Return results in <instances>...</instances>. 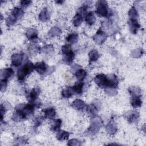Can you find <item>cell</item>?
<instances>
[{
  "instance_id": "6",
  "label": "cell",
  "mask_w": 146,
  "mask_h": 146,
  "mask_svg": "<svg viewBox=\"0 0 146 146\" xmlns=\"http://www.w3.org/2000/svg\"><path fill=\"white\" fill-rule=\"evenodd\" d=\"M95 82L100 87H106L107 86V77L104 74H99L95 78Z\"/></svg>"
},
{
  "instance_id": "23",
  "label": "cell",
  "mask_w": 146,
  "mask_h": 146,
  "mask_svg": "<svg viewBox=\"0 0 146 146\" xmlns=\"http://www.w3.org/2000/svg\"><path fill=\"white\" fill-rule=\"evenodd\" d=\"M39 19L42 22H46L49 19V14L46 8L43 9L39 14Z\"/></svg>"
},
{
  "instance_id": "19",
  "label": "cell",
  "mask_w": 146,
  "mask_h": 146,
  "mask_svg": "<svg viewBox=\"0 0 146 146\" xmlns=\"http://www.w3.org/2000/svg\"><path fill=\"white\" fill-rule=\"evenodd\" d=\"M141 96H132L131 99V104L134 108H137L141 105L142 102L140 99Z\"/></svg>"
},
{
  "instance_id": "8",
  "label": "cell",
  "mask_w": 146,
  "mask_h": 146,
  "mask_svg": "<svg viewBox=\"0 0 146 146\" xmlns=\"http://www.w3.org/2000/svg\"><path fill=\"white\" fill-rule=\"evenodd\" d=\"M34 68L36 72L40 75H43L44 74H45L48 70L47 66L44 62L36 63L34 65Z\"/></svg>"
},
{
  "instance_id": "2",
  "label": "cell",
  "mask_w": 146,
  "mask_h": 146,
  "mask_svg": "<svg viewBox=\"0 0 146 146\" xmlns=\"http://www.w3.org/2000/svg\"><path fill=\"white\" fill-rule=\"evenodd\" d=\"M96 13L101 17L109 15V10L106 1H99L96 4Z\"/></svg>"
},
{
  "instance_id": "26",
  "label": "cell",
  "mask_w": 146,
  "mask_h": 146,
  "mask_svg": "<svg viewBox=\"0 0 146 146\" xmlns=\"http://www.w3.org/2000/svg\"><path fill=\"white\" fill-rule=\"evenodd\" d=\"M61 33V30L57 27H54L48 31V35L50 37H55L59 36Z\"/></svg>"
},
{
  "instance_id": "12",
  "label": "cell",
  "mask_w": 146,
  "mask_h": 146,
  "mask_svg": "<svg viewBox=\"0 0 146 146\" xmlns=\"http://www.w3.org/2000/svg\"><path fill=\"white\" fill-rule=\"evenodd\" d=\"M63 60L64 61V62L67 64H70L75 57V54L74 52L71 50V51L67 52L66 54H63Z\"/></svg>"
},
{
  "instance_id": "25",
  "label": "cell",
  "mask_w": 146,
  "mask_h": 146,
  "mask_svg": "<svg viewBox=\"0 0 146 146\" xmlns=\"http://www.w3.org/2000/svg\"><path fill=\"white\" fill-rule=\"evenodd\" d=\"M82 21H83V17L80 14L77 13L73 18L72 23L75 27H78L81 24Z\"/></svg>"
},
{
  "instance_id": "14",
  "label": "cell",
  "mask_w": 146,
  "mask_h": 146,
  "mask_svg": "<svg viewBox=\"0 0 146 146\" xmlns=\"http://www.w3.org/2000/svg\"><path fill=\"white\" fill-rule=\"evenodd\" d=\"M43 112L44 113V117L48 119H53L56 115L55 109L51 107L44 109L43 110Z\"/></svg>"
},
{
  "instance_id": "42",
  "label": "cell",
  "mask_w": 146,
  "mask_h": 146,
  "mask_svg": "<svg viewBox=\"0 0 146 146\" xmlns=\"http://www.w3.org/2000/svg\"><path fill=\"white\" fill-rule=\"evenodd\" d=\"M58 2V3H62L63 1H58V2Z\"/></svg>"
},
{
  "instance_id": "30",
  "label": "cell",
  "mask_w": 146,
  "mask_h": 146,
  "mask_svg": "<svg viewBox=\"0 0 146 146\" xmlns=\"http://www.w3.org/2000/svg\"><path fill=\"white\" fill-rule=\"evenodd\" d=\"M99 54L96 50H92L89 53V58L91 62H95L99 58Z\"/></svg>"
},
{
  "instance_id": "32",
  "label": "cell",
  "mask_w": 146,
  "mask_h": 146,
  "mask_svg": "<svg viewBox=\"0 0 146 146\" xmlns=\"http://www.w3.org/2000/svg\"><path fill=\"white\" fill-rule=\"evenodd\" d=\"M86 111L91 116H94L97 112L96 106L94 104H90L87 106Z\"/></svg>"
},
{
  "instance_id": "31",
  "label": "cell",
  "mask_w": 146,
  "mask_h": 146,
  "mask_svg": "<svg viewBox=\"0 0 146 146\" xmlns=\"http://www.w3.org/2000/svg\"><path fill=\"white\" fill-rule=\"evenodd\" d=\"M61 124H62V120L60 119L54 120L52 122V124H51V130L53 131H59Z\"/></svg>"
},
{
  "instance_id": "21",
  "label": "cell",
  "mask_w": 146,
  "mask_h": 146,
  "mask_svg": "<svg viewBox=\"0 0 146 146\" xmlns=\"http://www.w3.org/2000/svg\"><path fill=\"white\" fill-rule=\"evenodd\" d=\"M85 21L88 25H93L96 21V18H95L94 13L90 12V13L86 14V15L85 16Z\"/></svg>"
},
{
  "instance_id": "22",
  "label": "cell",
  "mask_w": 146,
  "mask_h": 146,
  "mask_svg": "<svg viewBox=\"0 0 146 146\" xmlns=\"http://www.w3.org/2000/svg\"><path fill=\"white\" fill-rule=\"evenodd\" d=\"M11 14H12L17 19L21 18L24 14L23 10L19 7H15L11 11Z\"/></svg>"
},
{
  "instance_id": "11",
  "label": "cell",
  "mask_w": 146,
  "mask_h": 146,
  "mask_svg": "<svg viewBox=\"0 0 146 146\" xmlns=\"http://www.w3.org/2000/svg\"><path fill=\"white\" fill-rule=\"evenodd\" d=\"M128 23L129 25V29L132 32V33L133 34L136 33L137 30L140 27V25L138 23L137 21L134 19H129Z\"/></svg>"
},
{
  "instance_id": "16",
  "label": "cell",
  "mask_w": 146,
  "mask_h": 146,
  "mask_svg": "<svg viewBox=\"0 0 146 146\" xmlns=\"http://www.w3.org/2000/svg\"><path fill=\"white\" fill-rule=\"evenodd\" d=\"M127 116V119L128 122L132 123H135L137 121L138 118H139V113L136 111H129L128 113Z\"/></svg>"
},
{
  "instance_id": "1",
  "label": "cell",
  "mask_w": 146,
  "mask_h": 146,
  "mask_svg": "<svg viewBox=\"0 0 146 146\" xmlns=\"http://www.w3.org/2000/svg\"><path fill=\"white\" fill-rule=\"evenodd\" d=\"M35 69L34 65L31 62H26L17 71V77L19 80H23L25 77Z\"/></svg>"
},
{
  "instance_id": "39",
  "label": "cell",
  "mask_w": 146,
  "mask_h": 146,
  "mask_svg": "<svg viewBox=\"0 0 146 146\" xmlns=\"http://www.w3.org/2000/svg\"><path fill=\"white\" fill-rule=\"evenodd\" d=\"M141 51H142L141 50H139V49L135 50L134 51H133L132 52V55L133 57H135V58L139 57V56H140L142 54V52Z\"/></svg>"
},
{
  "instance_id": "40",
  "label": "cell",
  "mask_w": 146,
  "mask_h": 146,
  "mask_svg": "<svg viewBox=\"0 0 146 146\" xmlns=\"http://www.w3.org/2000/svg\"><path fill=\"white\" fill-rule=\"evenodd\" d=\"M80 144V141L76 139H71L68 142V145H79Z\"/></svg>"
},
{
  "instance_id": "5",
  "label": "cell",
  "mask_w": 146,
  "mask_h": 146,
  "mask_svg": "<svg viewBox=\"0 0 146 146\" xmlns=\"http://www.w3.org/2000/svg\"><path fill=\"white\" fill-rule=\"evenodd\" d=\"M24 55L22 54H14L11 56L12 65L15 67H18L21 65L23 60Z\"/></svg>"
},
{
  "instance_id": "9",
  "label": "cell",
  "mask_w": 146,
  "mask_h": 146,
  "mask_svg": "<svg viewBox=\"0 0 146 146\" xmlns=\"http://www.w3.org/2000/svg\"><path fill=\"white\" fill-rule=\"evenodd\" d=\"M106 37H107V36H106V34H105V33L102 31V30H99L96 32V34L94 35V40H95V42L96 43L100 44L105 41Z\"/></svg>"
},
{
  "instance_id": "28",
  "label": "cell",
  "mask_w": 146,
  "mask_h": 146,
  "mask_svg": "<svg viewBox=\"0 0 146 146\" xmlns=\"http://www.w3.org/2000/svg\"><path fill=\"white\" fill-rule=\"evenodd\" d=\"M128 91L131 96H141V90L137 87H130L128 88Z\"/></svg>"
},
{
  "instance_id": "24",
  "label": "cell",
  "mask_w": 146,
  "mask_h": 146,
  "mask_svg": "<svg viewBox=\"0 0 146 146\" xmlns=\"http://www.w3.org/2000/svg\"><path fill=\"white\" fill-rule=\"evenodd\" d=\"M69 133L65 131H59L56 134V138L58 140L62 141L64 140H66L69 137Z\"/></svg>"
},
{
  "instance_id": "38",
  "label": "cell",
  "mask_w": 146,
  "mask_h": 146,
  "mask_svg": "<svg viewBox=\"0 0 146 146\" xmlns=\"http://www.w3.org/2000/svg\"><path fill=\"white\" fill-rule=\"evenodd\" d=\"M7 80H3L1 79V91H5L6 87H7Z\"/></svg>"
},
{
  "instance_id": "4",
  "label": "cell",
  "mask_w": 146,
  "mask_h": 146,
  "mask_svg": "<svg viewBox=\"0 0 146 146\" xmlns=\"http://www.w3.org/2000/svg\"><path fill=\"white\" fill-rule=\"evenodd\" d=\"M107 77V86L106 88H116L119 83V80L117 76L114 74L106 75Z\"/></svg>"
},
{
  "instance_id": "34",
  "label": "cell",
  "mask_w": 146,
  "mask_h": 146,
  "mask_svg": "<svg viewBox=\"0 0 146 146\" xmlns=\"http://www.w3.org/2000/svg\"><path fill=\"white\" fill-rule=\"evenodd\" d=\"M128 15L131 18L130 19H136L138 17V13L135 7H132L128 11Z\"/></svg>"
},
{
  "instance_id": "35",
  "label": "cell",
  "mask_w": 146,
  "mask_h": 146,
  "mask_svg": "<svg viewBox=\"0 0 146 146\" xmlns=\"http://www.w3.org/2000/svg\"><path fill=\"white\" fill-rule=\"evenodd\" d=\"M28 49H29V51L30 54L35 55L39 50V47H38V46H37L35 44H32L29 46Z\"/></svg>"
},
{
  "instance_id": "17",
  "label": "cell",
  "mask_w": 146,
  "mask_h": 146,
  "mask_svg": "<svg viewBox=\"0 0 146 146\" xmlns=\"http://www.w3.org/2000/svg\"><path fill=\"white\" fill-rule=\"evenodd\" d=\"M74 75H75V76L78 79V81L82 82L85 78V77L86 76L87 72L83 69H82L81 68H79L78 70H77L74 72Z\"/></svg>"
},
{
  "instance_id": "10",
  "label": "cell",
  "mask_w": 146,
  "mask_h": 146,
  "mask_svg": "<svg viewBox=\"0 0 146 146\" xmlns=\"http://www.w3.org/2000/svg\"><path fill=\"white\" fill-rule=\"evenodd\" d=\"M14 74V71L11 68H7L1 71V79L7 80Z\"/></svg>"
},
{
  "instance_id": "33",
  "label": "cell",
  "mask_w": 146,
  "mask_h": 146,
  "mask_svg": "<svg viewBox=\"0 0 146 146\" xmlns=\"http://www.w3.org/2000/svg\"><path fill=\"white\" fill-rule=\"evenodd\" d=\"M17 20L18 19L12 14H10L6 19V25L7 26H12L17 22Z\"/></svg>"
},
{
  "instance_id": "37",
  "label": "cell",
  "mask_w": 146,
  "mask_h": 146,
  "mask_svg": "<svg viewBox=\"0 0 146 146\" xmlns=\"http://www.w3.org/2000/svg\"><path fill=\"white\" fill-rule=\"evenodd\" d=\"M43 120V117H42V116H39V117H36L34 121L35 126L38 127L39 125H40L42 124Z\"/></svg>"
},
{
  "instance_id": "36",
  "label": "cell",
  "mask_w": 146,
  "mask_h": 146,
  "mask_svg": "<svg viewBox=\"0 0 146 146\" xmlns=\"http://www.w3.org/2000/svg\"><path fill=\"white\" fill-rule=\"evenodd\" d=\"M42 51L46 54H50L54 51V47L52 45H46L41 48Z\"/></svg>"
},
{
  "instance_id": "27",
  "label": "cell",
  "mask_w": 146,
  "mask_h": 146,
  "mask_svg": "<svg viewBox=\"0 0 146 146\" xmlns=\"http://www.w3.org/2000/svg\"><path fill=\"white\" fill-rule=\"evenodd\" d=\"M78 35L75 33H72L70 34L66 38V40L68 42L70 43H75L78 41Z\"/></svg>"
},
{
  "instance_id": "7",
  "label": "cell",
  "mask_w": 146,
  "mask_h": 146,
  "mask_svg": "<svg viewBox=\"0 0 146 146\" xmlns=\"http://www.w3.org/2000/svg\"><path fill=\"white\" fill-rule=\"evenodd\" d=\"M40 89L39 87H36L35 88H34L30 92V94H29L28 96H27V99L29 100V102L33 103V104L37 101V97L39 95V93H40Z\"/></svg>"
},
{
  "instance_id": "15",
  "label": "cell",
  "mask_w": 146,
  "mask_h": 146,
  "mask_svg": "<svg viewBox=\"0 0 146 146\" xmlns=\"http://www.w3.org/2000/svg\"><path fill=\"white\" fill-rule=\"evenodd\" d=\"M72 106L77 110H83L86 106L83 101L80 99H75L72 103Z\"/></svg>"
},
{
  "instance_id": "29",
  "label": "cell",
  "mask_w": 146,
  "mask_h": 146,
  "mask_svg": "<svg viewBox=\"0 0 146 146\" xmlns=\"http://www.w3.org/2000/svg\"><path fill=\"white\" fill-rule=\"evenodd\" d=\"M74 94V93L73 92L72 87H67L65 89L63 90L62 92V95L63 97L66 98L71 97Z\"/></svg>"
},
{
  "instance_id": "3",
  "label": "cell",
  "mask_w": 146,
  "mask_h": 146,
  "mask_svg": "<svg viewBox=\"0 0 146 146\" xmlns=\"http://www.w3.org/2000/svg\"><path fill=\"white\" fill-rule=\"evenodd\" d=\"M102 124L103 123L100 118L98 117L92 118L91 120V126L88 129V132L90 133H96Z\"/></svg>"
},
{
  "instance_id": "13",
  "label": "cell",
  "mask_w": 146,
  "mask_h": 146,
  "mask_svg": "<svg viewBox=\"0 0 146 146\" xmlns=\"http://www.w3.org/2000/svg\"><path fill=\"white\" fill-rule=\"evenodd\" d=\"M26 35L28 39L31 40H34L38 38L37 30L34 28L29 29L26 31Z\"/></svg>"
},
{
  "instance_id": "20",
  "label": "cell",
  "mask_w": 146,
  "mask_h": 146,
  "mask_svg": "<svg viewBox=\"0 0 146 146\" xmlns=\"http://www.w3.org/2000/svg\"><path fill=\"white\" fill-rule=\"evenodd\" d=\"M106 130L110 134H114L117 131V127L115 122L110 121L106 126Z\"/></svg>"
},
{
  "instance_id": "18",
  "label": "cell",
  "mask_w": 146,
  "mask_h": 146,
  "mask_svg": "<svg viewBox=\"0 0 146 146\" xmlns=\"http://www.w3.org/2000/svg\"><path fill=\"white\" fill-rule=\"evenodd\" d=\"M84 83L82 82L78 81L76 82L74 86L72 87L73 92L74 94H80L83 91V88Z\"/></svg>"
},
{
  "instance_id": "41",
  "label": "cell",
  "mask_w": 146,
  "mask_h": 146,
  "mask_svg": "<svg viewBox=\"0 0 146 146\" xmlns=\"http://www.w3.org/2000/svg\"><path fill=\"white\" fill-rule=\"evenodd\" d=\"M31 3V1H22L20 2L21 5L24 7L28 6Z\"/></svg>"
}]
</instances>
